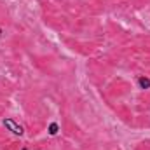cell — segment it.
Masks as SVG:
<instances>
[{
    "instance_id": "cell-1",
    "label": "cell",
    "mask_w": 150,
    "mask_h": 150,
    "mask_svg": "<svg viewBox=\"0 0 150 150\" xmlns=\"http://www.w3.org/2000/svg\"><path fill=\"white\" fill-rule=\"evenodd\" d=\"M4 126H5L12 134H16V136H23V133H25L23 127H21L14 119H4Z\"/></svg>"
},
{
    "instance_id": "cell-2",
    "label": "cell",
    "mask_w": 150,
    "mask_h": 150,
    "mask_svg": "<svg viewBox=\"0 0 150 150\" xmlns=\"http://www.w3.org/2000/svg\"><path fill=\"white\" fill-rule=\"evenodd\" d=\"M138 84H140L142 89H150V79L149 77H145V75L138 77Z\"/></svg>"
},
{
    "instance_id": "cell-3",
    "label": "cell",
    "mask_w": 150,
    "mask_h": 150,
    "mask_svg": "<svg viewBox=\"0 0 150 150\" xmlns=\"http://www.w3.org/2000/svg\"><path fill=\"white\" fill-rule=\"evenodd\" d=\"M58 131H59L58 122H51V126H49V134H51V136H56V134H58Z\"/></svg>"
},
{
    "instance_id": "cell-4",
    "label": "cell",
    "mask_w": 150,
    "mask_h": 150,
    "mask_svg": "<svg viewBox=\"0 0 150 150\" xmlns=\"http://www.w3.org/2000/svg\"><path fill=\"white\" fill-rule=\"evenodd\" d=\"M0 35H2V30H0Z\"/></svg>"
}]
</instances>
